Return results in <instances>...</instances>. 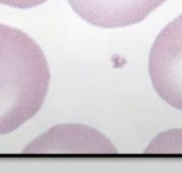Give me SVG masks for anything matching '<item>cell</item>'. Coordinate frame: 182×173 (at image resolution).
I'll return each mask as SVG.
<instances>
[{
    "mask_svg": "<svg viewBox=\"0 0 182 173\" xmlns=\"http://www.w3.org/2000/svg\"><path fill=\"white\" fill-rule=\"evenodd\" d=\"M26 154H116L111 142L84 125L63 124L50 128L24 150Z\"/></svg>",
    "mask_w": 182,
    "mask_h": 173,
    "instance_id": "3957f363",
    "label": "cell"
},
{
    "mask_svg": "<svg viewBox=\"0 0 182 173\" xmlns=\"http://www.w3.org/2000/svg\"><path fill=\"white\" fill-rule=\"evenodd\" d=\"M145 153L182 154V129L168 130L160 134L151 142Z\"/></svg>",
    "mask_w": 182,
    "mask_h": 173,
    "instance_id": "5b68a950",
    "label": "cell"
},
{
    "mask_svg": "<svg viewBox=\"0 0 182 173\" xmlns=\"http://www.w3.org/2000/svg\"><path fill=\"white\" fill-rule=\"evenodd\" d=\"M48 0H0V3L16 9H30L43 5Z\"/></svg>",
    "mask_w": 182,
    "mask_h": 173,
    "instance_id": "8992f818",
    "label": "cell"
},
{
    "mask_svg": "<svg viewBox=\"0 0 182 173\" xmlns=\"http://www.w3.org/2000/svg\"><path fill=\"white\" fill-rule=\"evenodd\" d=\"M149 74L161 99L182 110V14L156 36L149 57Z\"/></svg>",
    "mask_w": 182,
    "mask_h": 173,
    "instance_id": "7a4b0ae2",
    "label": "cell"
},
{
    "mask_svg": "<svg viewBox=\"0 0 182 173\" xmlns=\"http://www.w3.org/2000/svg\"><path fill=\"white\" fill-rule=\"evenodd\" d=\"M79 17L101 28H121L143 22L167 0H67Z\"/></svg>",
    "mask_w": 182,
    "mask_h": 173,
    "instance_id": "277c9868",
    "label": "cell"
},
{
    "mask_svg": "<svg viewBox=\"0 0 182 173\" xmlns=\"http://www.w3.org/2000/svg\"><path fill=\"white\" fill-rule=\"evenodd\" d=\"M49 80L47 60L36 42L0 24V135L14 132L39 112Z\"/></svg>",
    "mask_w": 182,
    "mask_h": 173,
    "instance_id": "6da1fadb",
    "label": "cell"
}]
</instances>
